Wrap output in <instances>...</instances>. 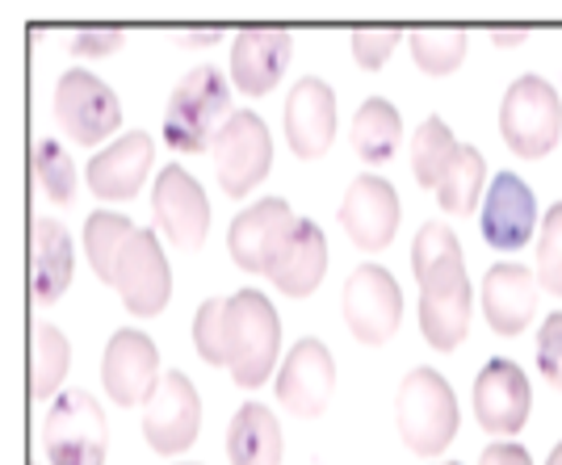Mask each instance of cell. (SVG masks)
Masks as SVG:
<instances>
[{"mask_svg":"<svg viewBox=\"0 0 562 465\" xmlns=\"http://www.w3.org/2000/svg\"><path fill=\"white\" fill-rule=\"evenodd\" d=\"M398 135H403V122H398V110L386 97H370L352 117V151L366 163L391 160L398 147Z\"/></svg>","mask_w":562,"mask_h":465,"instance_id":"26","label":"cell"},{"mask_svg":"<svg viewBox=\"0 0 562 465\" xmlns=\"http://www.w3.org/2000/svg\"><path fill=\"white\" fill-rule=\"evenodd\" d=\"M281 122H285V139L294 147V156L299 160H319L331 147V135H336V97L319 76H306L285 97Z\"/></svg>","mask_w":562,"mask_h":465,"instance_id":"18","label":"cell"},{"mask_svg":"<svg viewBox=\"0 0 562 465\" xmlns=\"http://www.w3.org/2000/svg\"><path fill=\"white\" fill-rule=\"evenodd\" d=\"M398 436L412 453L437 457L446 453L449 441L458 436V398L453 386L437 370H412L403 377L395 398Z\"/></svg>","mask_w":562,"mask_h":465,"instance_id":"4","label":"cell"},{"mask_svg":"<svg viewBox=\"0 0 562 465\" xmlns=\"http://www.w3.org/2000/svg\"><path fill=\"white\" fill-rule=\"evenodd\" d=\"M156 370H160V352H156V344L143 331L122 327V331L110 336L105 361H101V382H105V390H110V398H114L117 407L147 402V395L160 382Z\"/></svg>","mask_w":562,"mask_h":465,"instance_id":"16","label":"cell"},{"mask_svg":"<svg viewBox=\"0 0 562 465\" xmlns=\"http://www.w3.org/2000/svg\"><path fill=\"white\" fill-rule=\"evenodd\" d=\"M34 181H38V189L47 193L50 202H59V206H68L71 197H76V163H71V156L64 151V143H55V139L34 143Z\"/></svg>","mask_w":562,"mask_h":465,"instance_id":"31","label":"cell"},{"mask_svg":"<svg viewBox=\"0 0 562 465\" xmlns=\"http://www.w3.org/2000/svg\"><path fill=\"white\" fill-rule=\"evenodd\" d=\"M227 457L232 465H278L281 462V428L278 416L260 402L239 407L227 428Z\"/></svg>","mask_w":562,"mask_h":465,"instance_id":"25","label":"cell"},{"mask_svg":"<svg viewBox=\"0 0 562 465\" xmlns=\"http://www.w3.org/2000/svg\"><path fill=\"white\" fill-rule=\"evenodd\" d=\"M529 407H533L529 377L508 356L487 361L483 373L474 377V416L487 432H504V436L520 432L525 419H529Z\"/></svg>","mask_w":562,"mask_h":465,"instance_id":"15","label":"cell"},{"mask_svg":"<svg viewBox=\"0 0 562 465\" xmlns=\"http://www.w3.org/2000/svg\"><path fill=\"white\" fill-rule=\"evenodd\" d=\"M458 147H462V143L453 139V131H449L441 117L437 114L424 117L416 139H412V172H416V181H420L424 189H441L449 163L458 156Z\"/></svg>","mask_w":562,"mask_h":465,"instance_id":"27","label":"cell"},{"mask_svg":"<svg viewBox=\"0 0 562 465\" xmlns=\"http://www.w3.org/2000/svg\"><path fill=\"white\" fill-rule=\"evenodd\" d=\"M269 163H273V139L265 122L252 110H235L232 122L214 139V172H218L223 193L227 197L252 193V185L265 181Z\"/></svg>","mask_w":562,"mask_h":465,"instance_id":"10","label":"cell"},{"mask_svg":"<svg viewBox=\"0 0 562 465\" xmlns=\"http://www.w3.org/2000/svg\"><path fill=\"white\" fill-rule=\"evenodd\" d=\"M218 34H223V30H214V25H202V30H193V34H172V38H177V43H186V47H206V43H218Z\"/></svg>","mask_w":562,"mask_h":465,"instance_id":"37","label":"cell"},{"mask_svg":"<svg viewBox=\"0 0 562 465\" xmlns=\"http://www.w3.org/2000/svg\"><path fill=\"white\" fill-rule=\"evenodd\" d=\"M420 281V331L437 352H453L470 327V281L462 260H446L416 273Z\"/></svg>","mask_w":562,"mask_h":465,"instance_id":"6","label":"cell"},{"mask_svg":"<svg viewBox=\"0 0 562 465\" xmlns=\"http://www.w3.org/2000/svg\"><path fill=\"white\" fill-rule=\"evenodd\" d=\"M294 223H299V214L285 206L281 197H265V202L248 206L244 214H235L232 235H227L235 269H244V273H269V260H273L278 243L290 235Z\"/></svg>","mask_w":562,"mask_h":465,"instance_id":"20","label":"cell"},{"mask_svg":"<svg viewBox=\"0 0 562 465\" xmlns=\"http://www.w3.org/2000/svg\"><path fill=\"white\" fill-rule=\"evenodd\" d=\"M151 160H156V147H151V135L143 131H131L117 143H110L93 163H89V189H93L101 202H131L139 185L151 172Z\"/></svg>","mask_w":562,"mask_h":465,"instance_id":"22","label":"cell"},{"mask_svg":"<svg viewBox=\"0 0 562 465\" xmlns=\"http://www.w3.org/2000/svg\"><path fill=\"white\" fill-rule=\"evenodd\" d=\"M492 38L499 47H516V43L529 38V30H525V25H520V30H516V25H499V30H492Z\"/></svg>","mask_w":562,"mask_h":465,"instance_id":"38","label":"cell"},{"mask_svg":"<svg viewBox=\"0 0 562 465\" xmlns=\"http://www.w3.org/2000/svg\"><path fill=\"white\" fill-rule=\"evenodd\" d=\"M398 193L391 189V181H382L374 172L357 177L340 202V227L349 235L361 252H378L386 248L398 231Z\"/></svg>","mask_w":562,"mask_h":465,"instance_id":"14","label":"cell"},{"mask_svg":"<svg viewBox=\"0 0 562 465\" xmlns=\"http://www.w3.org/2000/svg\"><path fill=\"white\" fill-rule=\"evenodd\" d=\"M403 43V30L395 25H361V30H352V55H357V64L366 71H378L386 64V55Z\"/></svg>","mask_w":562,"mask_h":465,"instance_id":"33","label":"cell"},{"mask_svg":"<svg viewBox=\"0 0 562 465\" xmlns=\"http://www.w3.org/2000/svg\"><path fill=\"white\" fill-rule=\"evenodd\" d=\"M340 310H345V324H349L352 340H361V344H386L398 331V319H403L398 281L382 264H357L349 273V281H345Z\"/></svg>","mask_w":562,"mask_h":465,"instance_id":"7","label":"cell"},{"mask_svg":"<svg viewBox=\"0 0 562 465\" xmlns=\"http://www.w3.org/2000/svg\"><path fill=\"white\" fill-rule=\"evenodd\" d=\"M198 423H202V402H198V390L186 373H165L156 382V390L147 395V407H143V436L156 453H186L189 444L198 441Z\"/></svg>","mask_w":562,"mask_h":465,"instance_id":"11","label":"cell"},{"mask_svg":"<svg viewBox=\"0 0 562 465\" xmlns=\"http://www.w3.org/2000/svg\"><path fill=\"white\" fill-rule=\"evenodd\" d=\"M538 370L554 390H562V310L550 315L538 331Z\"/></svg>","mask_w":562,"mask_h":465,"instance_id":"34","label":"cell"},{"mask_svg":"<svg viewBox=\"0 0 562 465\" xmlns=\"http://www.w3.org/2000/svg\"><path fill=\"white\" fill-rule=\"evenodd\" d=\"M68 361H71V349L68 340H64V331L47 324L34 327V336H30V395L34 398L55 395L59 382H64V373H68Z\"/></svg>","mask_w":562,"mask_h":465,"instance_id":"29","label":"cell"},{"mask_svg":"<svg viewBox=\"0 0 562 465\" xmlns=\"http://www.w3.org/2000/svg\"><path fill=\"white\" fill-rule=\"evenodd\" d=\"M50 465H101L105 462V411L89 390H68L55 398L47 416Z\"/></svg>","mask_w":562,"mask_h":465,"instance_id":"8","label":"cell"},{"mask_svg":"<svg viewBox=\"0 0 562 465\" xmlns=\"http://www.w3.org/2000/svg\"><path fill=\"white\" fill-rule=\"evenodd\" d=\"M151 209H156V223H160V231L168 235L172 248H181V252L202 248V239L211 231V206H206L202 185L189 177L186 168L168 163L165 172L156 177Z\"/></svg>","mask_w":562,"mask_h":465,"instance_id":"12","label":"cell"},{"mask_svg":"<svg viewBox=\"0 0 562 465\" xmlns=\"http://www.w3.org/2000/svg\"><path fill=\"white\" fill-rule=\"evenodd\" d=\"M85 252L93 273L114 285L131 315H160L172 294V273L160 239L139 231L131 218L97 209L85 223Z\"/></svg>","mask_w":562,"mask_h":465,"instance_id":"2","label":"cell"},{"mask_svg":"<svg viewBox=\"0 0 562 465\" xmlns=\"http://www.w3.org/2000/svg\"><path fill=\"white\" fill-rule=\"evenodd\" d=\"M122 43H126V34H122L117 25H85V30L71 38V55L97 59V55H114Z\"/></svg>","mask_w":562,"mask_h":465,"instance_id":"35","label":"cell"},{"mask_svg":"<svg viewBox=\"0 0 562 465\" xmlns=\"http://www.w3.org/2000/svg\"><path fill=\"white\" fill-rule=\"evenodd\" d=\"M483 177H487V163L483 156L474 151V147H458V156L449 163L446 181L437 189V202L446 214H470V209L479 206V193H483Z\"/></svg>","mask_w":562,"mask_h":465,"instance_id":"30","label":"cell"},{"mask_svg":"<svg viewBox=\"0 0 562 465\" xmlns=\"http://www.w3.org/2000/svg\"><path fill=\"white\" fill-rule=\"evenodd\" d=\"M538 231V202L533 189L516 172H499L483 202V243L495 252H516Z\"/></svg>","mask_w":562,"mask_h":465,"instance_id":"17","label":"cell"},{"mask_svg":"<svg viewBox=\"0 0 562 465\" xmlns=\"http://www.w3.org/2000/svg\"><path fill=\"white\" fill-rule=\"evenodd\" d=\"M467 47L470 38L462 25H420V30H412V59L428 76L458 71L467 59Z\"/></svg>","mask_w":562,"mask_h":465,"instance_id":"28","label":"cell"},{"mask_svg":"<svg viewBox=\"0 0 562 465\" xmlns=\"http://www.w3.org/2000/svg\"><path fill=\"white\" fill-rule=\"evenodd\" d=\"M71 281V235L64 223L34 218L30 223V294L34 303H59Z\"/></svg>","mask_w":562,"mask_h":465,"instance_id":"24","label":"cell"},{"mask_svg":"<svg viewBox=\"0 0 562 465\" xmlns=\"http://www.w3.org/2000/svg\"><path fill=\"white\" fill-rule=\"evenodd\" d=\"M232 122V93L218 68H193L172 89L165 110V143L172 151H206L214 147L218 131Z\"/></svg>","mask_w":562,"mask_h":465,"instance_id":"3","label":"cell"},{"mask_svg":"<svg viewBox=\"0 0 562 465\" xmlns=\"http://www.w3.org/2000/svg\"><path fill=\"white\" fill-rule=\"evenodd\" d=\"M538 310V285L525 264H495L483 277V315L495 336H520L533 324Z\"/></svg>","mask_w":562,"mask_h":465,"instance_id":"23","label":"cell"},{"mask_svg":"<svg viewBox=\"0 0 562 465\" xmlns=\"http://www.w3.org/2000/svg\"><path fill=\"white\" fill-rule=\"evenodd\" d=\"M294 38L281 25H244L232 47V80L239 93L265 97L290 64Z\"/></svg>","mask_w":562,"mask_h":465,"instance_id":"19","label":"cell"},{"mask_svg":"<svg viewBox=\"0 0 562 465\" xmlns=\"http://www.w3.org/2000/svg\"><path fill=\"white\" fill-rule=\"evenodd\" d=\"M324 273H328V239L311 218H299L278 243L265 277L273 281L285 298H306L324 281Z\"/></svg>","mask_w":562,"mask_h":465,"instance_id":"21","label":"cell"},{"mask_svg":"<svg viewBox=\"0 0 562 465\" xmlns=\"http://www.w3.org/2000/svg\"><path fill=\"white\" fill-rule=\"evenodd\" d=\"M331 386H336V365H331L328 344L306 336V340H299L294 349L285 352V365L278 373V398L290 416H324Z\"/></svg>","mask_w":562,"mask_h":465,"instance_id":"13","label":"cell"},{"mask_svg":"<svg viewBox=\"0 0 562 465\" xmlns=\"http://www.w3.org/2000/svg\"><path fill=\"white\" fill-rule=\"evenodd\" d=\"M546 465H562V441L554 444V453H550V462H546Z\"/></svg>","mask_w":562,"mask_h":465,"instance_id":"39","label":"cell"},{"mask_svg":"<svg viewBox=\"0 0 562 465\" xmlns=\"http://www.w3.org/2000/svg\"><path fill=\"white\" fill-rule=\"evenodd\" d=\"M193 344L202 352V361L227 365L235 386L257 390L278 365V310L257 290H239L223 303L211 298V303H202L198 319H193Z\"/></svg>","mask_w":562,"mask_h":465,"instance_id":"1","label":"cell"},{"mask_svg":"<svg viewBox=\"0 0 562 465\" xmlns=\"http://www.w3.org/2000/svg\"><path fill=\"white\" fill-rule=\"evenodd\" d=\"M538 281L541 290H550L554 298H562V202H554L550 214H546V223H541Z\"/></svg>","mask_w":562,"mask_h":465,"instance_id":"32","label":"cell"},{"mask_svg":"<svg viewBox=\"0 0 562 465\" xmlns=\"http://www.w3.org/2000/svg\"><path fill=\"white\" fill-rule=\"evenodd\" d=\"M55 122L76 143L93 147L122 126V105H117L114 89L105 80H97L93 71L85 68H71L55 84Z\"/></svg>","mask_w":562,"mask_h":465,"instance_id":"9","label":"cell"},{"mask_svg":"<svg viewBox=\"0 0 562 465\" xmlns=\"http://www.w3.org/2000/svg\"><path fill=\"white\" fill-rule=\"evenodd\" d=\"M499 131L520 160L550 156L562 135V101L554 84H546L541 76L513 80L504 93V105H499Z\"/></svg>","mask_w":562,"mask_h":465,"instance_id":"5","label":"cell"},{"mask_svg":"<svg viewBox=\"0 0 562 465\" xmlns=\"http://www.w3.org/2000/svg\"><path fill=\"white\" fill-rule=\"evenodd\" d=\"M479 465H533L529 462V453L513 441H499V444H487L483 449V462Z\"/></svg>","mask_w":562,"mask_h":465,"instance_id":"36","label":"cell"}]
</instances>
